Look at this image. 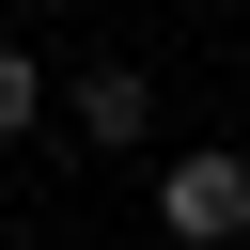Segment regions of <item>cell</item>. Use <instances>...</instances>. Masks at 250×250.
<instances>
[{"label": "cell", "mask_w": 250, "mask_h": 250, "mask_svg": "<svg viewBox=\"0 0 250 250\" xmlns=\"http://www.w3.org/2000/svg\"><path fill=\"white\" fill-rule=\"evenodd\" d=\"M31 125H47V62H31V47H0V141H31Z\"/></svg>", "instance_id": "obj_3"}, {"label": "cell", "mask_w": 250, "mask_h": 250, "mask_svg": "<svg viewBox=\"0 0 250 250\" xmlns=\"http://www.w3.org/2000/svg\"><path fill=\"white\" fill-rule=\"evenodd\" d=\"M141 109H156L141 62H94V78H78V141H141Z\"/></svg>", "instance_id": "obj_2"}, {"label": "cell", "mask_w": 250, "mask_h": 250, "mask_svg": "<svg viewBox=\"0 0 250 250\" xmlns=\"http://www.w3.org/2000/svg\"><path fill=\"white\" fill-rule=\"evenodd\" d=\"M156 219H172L188 250H234V234H250V156H219V141L172 156V172H156Z\"/></svg>", "instance_id": "obj_1"}]
</instances>
